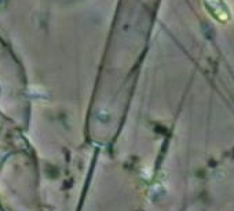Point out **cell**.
Here are the masks:
<instances>
[{
	"label": "cell",
	"mask_w": 234,
	"mask_h": 211,
	"mask_svg": "<svg viewBox=\"0 0 234 211\" xmlns=\"http://www.w3.org/2000/svg\"><path fill=\"white\" fill-rule=\"evenodd\" d=\"M204 10L213 21L219 24H229L233 19V10L226 0H203Z\"/></svg>",
	"instance_id": "cell-1"
}]
</instances>
